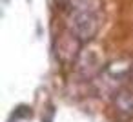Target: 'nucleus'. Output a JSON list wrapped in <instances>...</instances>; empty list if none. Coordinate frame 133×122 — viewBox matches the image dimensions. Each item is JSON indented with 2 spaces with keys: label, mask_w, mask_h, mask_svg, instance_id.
Returning a JSON list of instances; mask_svg holds the SVG:
<instances>
[{
  "label": "nucleus",
  "mask_w": 133,
  "mask_h": 122,
  "mask_svg": "<svg viewBox=\"0 0 133 122\" xmlns=\"http://www.w3.org/2000/svg\"><path fill=\"white\" fill-rule=\"evenodd\" d=\"M115 109L120 115L131 117L133 115V89L122 87L115 93Z\"/></svg>",
  "instance_id": "2"
},
{
  "label": "nucleus",
  "mask_w": 133,
  "mask_h": 122,
  "mask_svg": "<svg viewBox=\"0 0 133 122\" xmlns=\"http://www.w3.org/2000/svg\"><path fill=\"white\" fill-rule=\"evenodd\" d=\"M100 0H73L69 9V28L73 35L86 42L91 40L100 26Z\"/></svg>",
  "instance_id": "1"
}]
</instances>
